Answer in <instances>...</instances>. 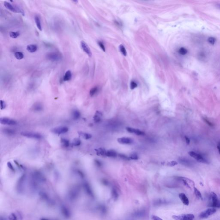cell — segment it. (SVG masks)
<instances>
[{
    "mask_svg": "<svg viewBox=\"0 0 220 220\" xmlns=\"http://www.w3.org/2000/svg\"><path fill=\"white\" fill-rule=\"evenodd\" d=\"M178 161L181 164L186 166L189 167V166H192L193 165V163L191 161L186 158H184V157L180 158L178 160Z\"/></svg>",
    "mask_w": 220,
    "mask_h": 220,
    "instance_id": "7c38bea8",
    "label": "cell"
},
{
    "mask_svg": "<svg viewBox=\"0 0 220 220\" xmlns=\"http://www.w3.org/2000/svg\"><path fill=\"white\" fill-rule=\"evenodd\" d=\"M26 49L29 53H33L36 52L38 49V47L36 45L32 44H29L28 45Z\"/></svg>",
    "mask_w": 220,
    "mask_h": 220,
    "instance_id": "2e32d148",
    "label": "cell"
},
{
    "mask_svg": "<svg viewBox=\"0 0 220 220\" xmlns=\"http://www.w3.org/2000/svg\"><path fill=\"white\" fill-rule=\"evenodd\" d=\"M72 115L73 118L74 119H75V120L79 119L80 118L81 116V113L79 111L77 110H75L73 111Z\"/></svg>",
    "mask_w": 220,
    "mask_h": 220,
    "instance_id": "603a6c76",
    "label": "cell"
},
{
    "mask_svg": "<svg viewBox=\"0 0 220 220\" xmlns=\"http://www.w3.org/2000/svg\"><path fill=\"white\" fill-rule=\"evenodd\" d=\"M203 120H204V121L206 123V124L208 125L210 127H213V124L209 120V119H207V118H203Z\"/></svg>",
    "mask_w": 220,
    "mask_h": 220,
    "instance_id": "ab89813d",
    "label": "cell"
},
{
    "mask_svg": "<svg viewBox=\"0 0 220 220\" xmlns=\"http://www.w3.org/2000/svg\"><path fill=\"white\" fill-rule=\"evenodd\" d=\"M68 128L66 127H59L53 128L51 130V132L56 134H65L68 131Z\"/></svg>",
    "mask_w": 220,
    "mask_h": 220,
    "instance_id": "9c48e42d",
    "label": "cell"
},
{
    "mask_svg": "<svg viewBox=\"0 0 220 220\" xmlns=\"http://www.w3.org/2000/svg\"><path fill=\"white\" fill-rule=\"evenodd\" d=\"M177 164H178V163L176 161H172L166 163V165L168 166H174L177 165Z\"/></svg>",
    "mask_w": 220,
    "mask_h": 220,
    "instance_id": "e575fe53",
    "label": "cell"
},
{
    "mask_svg": "<svg viewBox=\"0 0 220 220\" xmlns=\"http://www.w3.org/2000/svg\"><path fill=\"white\" fill-rule=\"evenodd\" d=\"M217 148L218 151V153L219 154H220V141L217 144Z\"/></svg>",
    "mask_w": 220,
    "mask_h": 220,
    "instance_id": "bcb514c9",
    "label": "cell"
},
{
    "mask_svg": "<svg viewBox=\"0 0 220 220\" xmlns=\"http://www.w3.org/2000/svg\"><path fill=\"white\" fill-rule=\"evenodd\" d=\"M217 7L218 8H219L220 9V4L217 5Z\"/></svg>",
    "mask_w": 220,
    "mask_h": 220,
    "instance_id": "c3c4849f",
    "label": "cell"
},
{
    "mask_svg": "<svg viewBox=\"0 0 220 220\" xmlns=\"http://www.w3.org/2000/svg\"><path fill=\"white\" fill-rule=\"evenodd\" d=\"M20 35L19 32H11L9 33V35L10 38H18Z\"/></svg>",
    "mask_w": 220,
    "mask_h": 220,
    "instance_id": "f1b7e54d",
    "label": "cell"
},
{
    "mask_svg": "<svg viewBox=\"0 0 220 220\" xmlns=\"http://www.w3.org/2000/svg\"><path fill=\"white\" fill-rule=\"evenodd\" d=\"M126 130L128 131V132L136 134L137 135H144V133L143 132L140 130H139L131 128V127H127L126 128Z\"/></svg>",
    "mask_w": 220,
    "mask_h": 220,
    "instance_id": "5bb4252c",
    "label": "cell"
},
{
    "mask_svg": "<svg viewBox=\"0 0 220 220\" xmlns=\"http://www.w3.org/2000/svg\"><path fill=\"white\" fill-rule=\"evenodd\" d=\"M4 132L8 135H13L15 133L14 130L10 129H5L4 130Z\"/></svg>",
    "mask_w": 220,
    "mask_h": 220,
    "instance_id": "f546056e",
    "label": "cell"
},
{
    "mask_svg": "<svg viewBox=\"0 0 220 220\" xmlns=\"http://www.w3.org/2000/svg\"><path fill=\"white\" fill-rule=\"evenodd\" d=\"M188 154L191 157L194 158L200 163H209V161L206 160L203 156L200 154H197L194 151H190L189 152Z\"/></svg>",
    "mask_w": 220,
    "mask_h": 220,
    "instance_id": "3957f363",
    "label": "cell"
},
{
    "mask_svg": "<svg viewBox=\"0 0 220 220\" xmlns=\"http://www.w3.org/2000/svg\"><path fill=\"white\" fill-rule=\"evenodd\" d=\"M208 41L209 43L212 45H214V43H215L216 39L215 38H213V37H210L208 39Z\"/></svg>",
    "mask_w": 220,
    "mask_h": 220,
    "instance_id": "8d00e7d4",
    "label": "cell"
},
{
    "mask_svg": "<svg viewBox=\"0 0 220 220\" xmlns=\"http://www.w3.org/2000/svg\"><path fill=\"white\" fill-rule=\"evenodd\" d=\"M14 56L18 60H21L24 58V55L22 52H16L15 53Z\"/></svg>",
    "mask_w": 220,
    "mask_h": 220,
    "instance_id": "4316f807",
    "label": "cell"
},
{
    "mask_svg": "<svg viewBox=\"0 0 220 220\" xmlns=\"http://www.w3.org/2000/svg\"><path fill=\"white\" fill-rule=\"evenodd\" d=\"M81 141L80 139L78 138H75L74 139L71 144L74 146H78L81 145Z\"/></svg>",
    "mask_w": 220,
    "mask_h": 220,
    "instance_id": "83f0119b",
    "label": "cell"
},
{
    "mask_svg": "<svg viewBox=\"0 0 220 220\" xmlns=\"http://www.w3.org/2000/svg\"><path fill=\"white\" fill-rule=\"evenodd\" d=\"M130 158L131 160H137L138 159V157L136 154L134 153V154H132L130 156Z\"/></svg>",
    "mask_w": 220,
    "mask_h": 220,
    "instance_id": "d590c367",
    "label": "cell"
},
{
    "mask_svg": "<svg viewBox=\"0 0 220 220\" xmlns=\"http://www.w3.org/2000/svg\"><path fill=\"white\" fill-rule=\"evenodd\" d=\"M102 116V113L99 111H97L93 117L95 123L99 122L101 121V117Z\"/></svg>",
    "mask_w": 220,
    "mask_h": 220,
    "instance_id": "d6986e66",
    "label": "cell"
},
{
    "mask_svg": "<svg viewBox=\"0 0 220 220\" xmlns=\"http://www.w3.org/2000/svg\"><path fill=\"white\" fill-rule=\"evenodd\" d=\"M98 44H99V45L100 46V47H101V49H102V50L104 52H105V47L104 46V44H103L102 42H100V41H99V42H98Z\"/></svg>",
    "mask_w": 220,
    "mask_h": 220,
    "instance_id": "b9f144b4",
    "label": "cell"
},
{
    "mask_svg": "<svg viewBox=\"0 0 220 220\" xmlns=\"http://www.w3.org/2000/svg\"><path fill=\"white\" fill-rule=\"evenodd\" d=\"M185 141L186 142V143H187V144H190V139H189V138H188V137L187 136L185 137Z\"/></svg>",
    "mask_w": 220,
    "mask_h": 220,
    "instance_id": "f6af8a7d",
    "label": "cell"
},
{
    "mask_svg": "<svg viewBox=\"0 0 220 220\" xmlns=\"http://www.w3.org/2000/svg\"><path fill=\"white\" fill-rule=\"evenodd\" d=\"M95 164L98 166H101V165H102V164L101 163V162L99 161V160H95Z\"/></svg>",
    "mask_w": 220,
    "mask_h": 220,
    "instance_id": "ee69618b",
    "label": "cell"
},
{
    "mask_svg": "<svg viewBox=\"0 0 220 220\" xmlns=\"http://www.w3.org/2000/svg\"><path fill=\"white\" fill-rule=\"evenodd\" d=\"M32 109H33V111H40L43 110V107L41 104L37 103L33 105L32 107Z\"/></svg>",
    "mask_w": 220,
    "mask_h": 220,
    "instance_id": "e0dca14e",
    "label": "cell"
},
{
    "mask_svg": "<svg viewBox=\"0 0 220 220\" xmlns=\"http://www.w3.org/2000/svg\"><path fill=\"white\" fill-rule=\"evenodd\" d=\"M73 2H75V3H78V1H73Z\"/></svg>",
    "mask_w": 220,
    "mask_h": 220,
    "instance_id": "7dc6e473",
    "label": "cell"
},
{
    "mask_svg": "<svg viewBox=\"0 0 220 220\" xmlns=\"http://www.w3.org/2000/svg\"><path fill=\"white\" fill-rule=\"evenodd\" d=\"M179 53L182 55H184L186 54L187 53V49L185 48L181 47L180 48L178 51Z\"/></svg>",
    "mask_w": 220,
    "mask_h": 220,
    "instance_id": "d6a6232c",
    "label": "cell"
},
{
    "mask_svg": "<svg viewBox=\"0 0 220 220\" xmlns=\"http://www.w3.org/2000/svg\"><path fill=\"white\" fill-rule=\"evenodd\" d=\"M119 48L120 51V52L122 53L123 54L124 56H126L127 55V51H126V50L125 47H124L123 45H120L119 46Z\"/></svg>",
    "mask_w": 220,
    "mask_h": 220,
    "instance_id": "1f68e13d",
    "label": "cell"
},
{
    "mask_svg": "<svg viewBox=\"0 0 220 220\" xmlns=\"http://www.w3.org/2000/svg\"><path fill=\"white\" fill-rule=\"evenodd\" d=\"M210 198L211 200L210 206L211 207L215 209L216 208H220V201L215 193L212 192L210 194Z\"/></svg>",
    "mask_w": 220,
    "mask_h": 220,
    "instance_id": "6da1fadb",
    "label": "cell"
},
{
    "mask_svg": "<svg viewBox=\"0 0 220 220\" xmlns=\"http://www.w3.org/2000/svg\"><path fill=\"white\" fill-rule=\"evenodd\" d=\"M72 77L71 72L70 70H68L65 72V75L64 76L63 81H67L70 80Z\"/></svg>",
    "mask_w": 220,
    "mask_h": 220,
    "instance_id": "44dd1931",
    "label": "cell"
},
{
    "mask_svg": "<svg viewBox=\"0 0 220 220\" xmlns=\"http://www.w3.org/2000/svg\"><path fill=\"white\" fill-rule=\"evenodd\" d=\"M117 153L115 151L113 150H110L107 151L106 156L111 157H115L117 156Z\"/></svg>",
    "mask_w": 220,
    "mask_h": 220,
    "instance_id": "cb8c5ba5",
    "label": "cell"
},
{
    "mask_svg": "<svg viewBox=\"0 0 220 220\" xmlns=\"http://www.w3.org/2000/svg\"><path fill=\"white\" fill-rule=\"evenodd\" d=\"M21 135L23 136L29 138H34L37 139H41L43 138L42 135L39 133L30 132H23L21 133Z\"/></svg>",
    "mask_w": 220,
    "mask_h": 220,
    "instance_id": "52a82bcc",
    "label": "cell"
},
{
    "mask_svg": "<svg viewBox=\"0 0 220 220\" xmlns=\"http://www.w3.org/2000/svg\"><path fill=\"white\" fill-rule=\"evenodd\" d=\"M61 143L65 147H68L70 144L69 140L65 138H62L61 139Z\"/></svg>",
    "mask_w": 220,
    "mask_h": 220,
    "instance_id": "484cf974",
    "label": "cell"
},
{
    "mask_svg": "<svg viewBox=\"0 0 220 220\" xmlns=\"http://www.w3.org/2000/svg\"><path fill=\"white\" fill-rule=\"evenodd\" d=\"M81 47L84 52L86 53L89 57H91L92 56V53L88 45L84 41H81Z\"/></svg>",
    "mask_w": 220,
    "mask_h": 220,
    "instance_id": "8fae6325",
    "label": "cell"
},
{
    "mask_svg": "<svg viewBox=\"0 0 220 220\" xmlns=\"http://www.w3.org/2000/svg\"><path fill=\"white\" fill-rule=\"evenodd\" d=\"M118 156H119L120 158L122 159L123 160H130V159L129 157H128V156H127L125 155H124V154H118Z\"/></svg>",
    "mask_w": 220,
    "mask_h": 220,
    "instance_id": "836d02e7",
    "label": "cell"
},
{
    "mask_svg": "<svg viewBox=\"0 0 220 220\" xmlns=\"http://www.w3.org/2000/svg\"><path fill=\"white\" fill-rule=\"evenodd\" d=\"M95 151L96 152L98 155L102 156H106L107 151L103 148H99L95 149Z\"/></svg>",
    "mask_w": 220,
    "mask_h": 220,
    "instance_id": "ac0fdd59",
    "label": "cell"
},
{
    "mask_svg": "<svg viewBox=\"0 0 220 220\" xmlns=\"http://www.w3.org/2000/svg\"><path fill=\"white\" fill-rule=\"evenodd\" d=\"M217 211V210L215 208H210L202 212L199 215V217L201 219L207 218L209 216L214 214Z\"/></svg>",
    "mask_w": 220,
    "mask_h": 220,
    "instance_id": "5b68a950",
    "label": "cell"
},
{
    "mask_svg": "<svg viewBox=\"0 0 220 220\" xmlns=\"http://www.w3.org/2000/svg\"><path fill=\"white\" fill-rule=\"evenodd\" d=\"M46 58L49 60L53 62H58L62 60V55L59 53L51 52L46 54Z\"/></svg>",
    "mask_w": 220,
    "mask_h": 220,
    "instance_id": "277c9868",
    "label": "cell"
},
{
    "mask_svg": "<svg viewBox=\"0 0 220 220\" xmlns=\"http://www.w3.org/2000/svg\"><path fill=\"white\" fill-rule=\"evenodd\" d=\"M35 23H36V26L38 28V29L40 31H42V26H41L40 19L39 16H35Z\"/></svg>",
    "mask_w": 220,
    "mask_h": 220,
    "instance_id": "ffe728a7",
    "label": "cell"
},
{
    "mask_svg": "<svg viewBox=\"0 0 220 220\" xmlns=\"http://www.w3.org/2000/svg\"><path fill=\"white\" fill-rule=\"evenodd\" d=\"M193 190H194V193L195 194L196 197L199 200H203V197H202V195L200 192L196 187H195Z\"/></svg>",
    "mask_w": 220,
    "mask_h": 220,
    "instance_id": "d4e9b609",
    "label": "cell"
},
{
    "mask_svg": "<svg viewBox=\"0 0 220 220\" xmlns=\"http://www.w3.org/2000/svg\"><path fill=\"white\" fill-rule=\"evenodd\" d=\"M78 133L80 136L84 138L85 139H90L92 137L91 134H89L87 133H85V132H79Z\"/></svg>",
    "mask_w": 220,
    "mask_h": 220,
    "instance_id": "7402d4cb",
    "label": "cell"
},
{
    "mask_svg": "<svg viewBox=\"0 0 220 220\" xmlns=\"http://www.w3.org/2000/svg\"><path fill=\"white\" fill-rule=\"evenodd\" d=\"M180 180L182 181L184 185L187 186L191 190H194L195 188V183L192 180L190 179L184 178V177H180Z\"/></svg>",
    "mask_w": 220,
    "mask_h": 220,
    "instance_id": "ba28073f",
    "label": "cell"
},
{
    "mask_svg": "<svg viewBox=\"0 0 220 220\" xmlns=\"http://www.w3.org/2000/svg\"><path fill=\"white\" fill-rule=\"evenodd\" d=\"M173 218L175 220H193L195 218V216L192 214H182L172 216Z\"/></svg>",
    "mask_w": 220,
    "mask_h": 220,
    "instance_id": "8992f818",
    "label": "cell"
},
{
    "mask_svg": "<svg viewBox=\"0 0 220 220\" xmlns=\"http://www.w3.org/2000/svg\"><path fill=\"white\" fill-rule=\"evenodd\" d=\"M179 197L185 206H188L189 205V200L187 196L184 193H180L179 194Z\"/></svg>",
    "mask_w": 220,
    "mask_h": 220,
    "instance_id": "9a60e30c",
    "label": "cell"
},
{
    "mask_svg": "<svg viewBox=\"0 0 220 220\" xmlns=\"http://www.w3.org/2000/svg\"><path fill=\"white\" fill-rule=\"evenodd\" d=\"M0 123L3 125L9 126L16 125L17 124V122L14 119L7 117H1L0 118Z\"/></svg>",
    "mask_w": 220,
    "mask_h": 220,
    "instance_id": "30bf717a",
    "label": "cell"
},
{
    "mask_svg": "<svg viewBox=\"0 0 220 220\" xmlns=\"http://www.w3.org/2000/svg\"><path fill=\"white\" fill-rule=\"evenodd\" d=\"M117 141L120 144H132L133 140L132 138H130L123 137V138H118L117 139Z\"/></svg>",
    "mask_w": 220,
    "mask_h": 220,
    "instance_id": "4fadbf2b",
    "label": "cell"
},
{
    "mask_svg": "<svg viewBox=\"0 0 220 220\" xmlns=\"http://www.w3.org/2000/svg\"><path fill=\"white\" fill-rule=\"evenodd\" d=\"M7 166L10 170H11L13 171H14L15 169L13 167V165L10 162H8L7 163Z\"/></svg>",
    "mask_w": 220,
    "mask_h": 220,
    "instance_id": "60d3db41",
    "label": "cell"
},
{
    "mask_svg": "<svg viewBox=\"0 0 220 220\" xmlns=\"http://www.w3.org/2000/svg\"><path fill=\"white\" fill-rule=\"evenodd\" d=\"M98 88L97 87H95L92 88V89H91L89 92V95L91 96H93V95L96 93L97 92H98Z\"/></svg>",
    "mask_w": 220,
    "mask_h": 220,
    "instance_id": "4dcf8cb0",
    "label": "cell"
},
{
    "mask_svg": "<svg viewBox=\"0 0 220 220\" xmlns=\"http://www.w3.org/2000/svg\"><path fill=\"white\" fill-rule=\"evenodd\" d=\"M137 86H138L137 84L133 81H132L130 83V88L131 89H134L135 88L137 87Z\"/></svg>",
    "mask_w": 220,
    "mask_h": 220,
    "instance_id": "74e56055",
    "label": "cell"
},
{
    "mask_svg": "<svg viewBox=\"0 0 220 220\" xmlns=\"http://www.w3.org/2000/svg\"><path fill=\"white\" fill-rule=\"evenodd\" d=\"M6 107V104L5 101L1 100V109L3 110Z\"/></svg>",
    "mask_w": 220,
    "mask_h": 220,
    "instance_id": "f35d334b",
    "label": "cell"
},
{
    "mask_svg": "<svg viewBox=\"0 0 220 220\" xmlns=\"http://www.w3.org/2000/svg\"><path fill=\"white\" fill-rule=\"evenodd\" d=\"M152 220H163L160 217L156 215H153L152 217Z\"/></svg>",
    "mask_w": 220,
    "mask_h": 220,
    "instance_id": "7bdbcfd3",
    "label": "cell"
},
{
    "mask_svg": "<svg viewBox=\"0 0 220 220\" xmlns=\"http://www.w3.org/2000/svg\"><path fill=\"white\" fill-rule=\"evenodd\" d=\"M4 5L7 9L9 10L10 11L16 13H20L23 16H25L24 11L22 9H20L19 7H18L17 6H13V5H12L11 3L7 2H5Z\"/></svg>",
    "mask_w": 220,
    "mask_h": 220,
    "instance_id": "7a4b0ae2",
    "label": "cell"
}]
</instances>
